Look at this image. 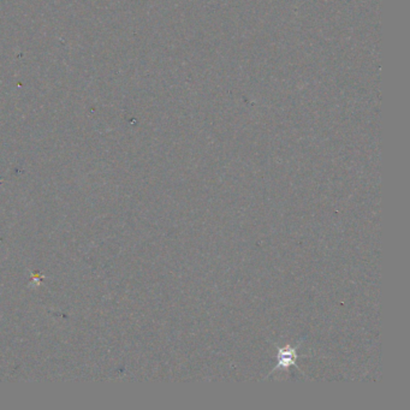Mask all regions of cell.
<instances>
[{
  "instance_id": "cell-1",
  "label": "cell",
  "mask_w": 410,
  "mask_h": 410,
  "mask_svg": "<svg viewBox=\"0 0 410 410\" xmlns=\"http://www.w3.org/2000/svg\"><path fill=\"white\" fill-rule=\"evenodd\" d=\"M294 360H296V349L284 348L281 350L278 355V367H287L289 365H294Z\"/></svg>"
}]
</instances>
